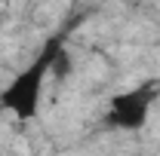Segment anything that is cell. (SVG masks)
Returning <instances> with one entry per match:
<instances>
[]
</instances>
